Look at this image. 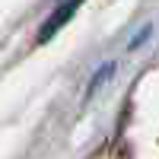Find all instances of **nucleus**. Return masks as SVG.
<instances>
[{
	"mask_svg": "<svg viewBox=\"0 0 159 159\" xmlns=\"http://www.w3.org/2000/svg\"><path fill=\"white\" fill-rule=\"evenodd\" d=\"M76 3H80V0H67V3H64V7H61V10L54 13V16L48 19V25L42 29V35H38V38H42V42H48V38H51V35H54V32L61 29L64 22H67V19L73 16V10H76Z\"/></svg>",
	"mask_w": 159,
	"mask_h": 159,
	"instance_id": "1",
	"label": "nucleus"
}]
</instances>
